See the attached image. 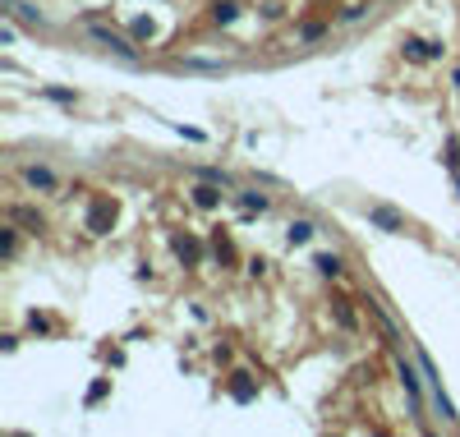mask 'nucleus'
Returning <instances> with one entry per match:
<instances>
[{
    "mask_svg": "<svg viewBox=\"0 0 460 437\" xmlns=\"http://www.w3.org/2000/svg\"><path fill=\"white\" fill-rule=\"evenodd\" d=\"M230 396H235V401H253V396H258V387L249 382V373H235V382H230Z\"/></svg>",
    "mask_w": 460,
    "mask_h": 437,
    "instance_id": "obj_8",
    "label": "nucleus"
},
{
    "mask_svg": "<svg viewBox=\"0 0 460 437\" xmlns=\"http://www.w3.org/2000/svg\"><path fill=\"white\" fill-rule=\"evenodd\" d=\"M240 203H244V212H263V208H267V198H263V194H244Z\"/></svg>",
    "mask_w": 460,
    "mask_h": 437,
    "instance_id": "obj_15",
    "label": "nucleus"
},
{
    "mask_svg": "<svg viewBox=\"0 0 460 437\" xmlns=\"http://www.w3.org/2000/svg\"><path fill=\"white\" fill-rule=\"evenodd\" d=\"M368 221H373V226H382V230H391V235H396V230H405V217H401L396 208H387V203H373Z\"/></svg>",
    "mask_w": 460,
    "mask_h": 437,
    "instance_id": "obj_2",
    "label": "nucleus"
},
{
    "mask_svg": "<svg viewBox=\"0 0 460 437\" xmlns=\"http://www.w3.org/2000/svg\"><path fill=\"white\" fill-rule=\"evenodd\" d=\"M152 33H157V28H152V19H134V37H138V42H148Z\"/></svg>",
    "mask_w": 460,
    "mask_h": 437,
    "instance_id": "obj_14",
    "label": "nucleus"
},
{
    "mask_svg": "<svg viewBox=\"0 0 460 437\" xmlns=\"http://www.w3.org/2000/svg\"><path fill=\"white\" fill-rule=\"evenodd\" d=\"M115 217H120L115 198H92V208H88V230H92V235H106V230L115 226Z\"/></svg>",
    "mask_w": 460,
    "mask_h": 437,
    "instance_id": "obj_1",
    "label": "nucleus"
},
{
    "mask_svg": "<svg viewBox=\"0 0 460 437\" xmlns=\"http://www.w3.org/2000/svg\"><path fill=\"white\" fill-rule=\"evenodd\" d=\"M14 221H23V226L42 230V217H37V212H28V208H14Z\"/></svg>",
    "mask_w": 460,
    "mask_h": 437,
    "instance_id": "obj_13",
    "label": "nucleus"
},
{
    "mask_svg": "<svg viewBox=\"0 0 460 437\" xmlns=\"http://www.w3.org/2000/svg\"><path fill=\"white\" fill-rule=\"evenodd\" d=\"M171 249H175V258H180V262H189V267L203 258V249H198L194 235H175V240H171Z\"/></svg>",
    "mask_w": 460,
    "mask_h": 437,
    "instance_id": "obj_4",
    "label": "nucleus"
},
{
    "mask_svg": "<svg viewBox=\"0 0 460 437\" xmlns=\"http://www.w3.org/2000/svg\"><path fill=\"white\" fill-rule=\"evenodd\" d=\"M318 272H327V276H340V258H336V253H318Z\"/></svg>",
    "mask_w": 460,
    "mask_h": 437,
    "instance_id": "obj_12",
    "label": "nucleus"
},
{
    "mask_svg": "<svg viewBox=\"0 0 460 437\" xmlns=\"http://www.w3.org/2000/svg\"><path fill=\"white\" fill-rule=\"evenodd\" d=\"M212 19H217V23H235V19H240V10H235L230 0H221L217 10H212Z\"/></svg>",
    "mask_w": 460,
    "mask_h": 437,
    "instance_id": "obj_10",
    "label": "nucleus"
},
{
    "mask_svg": "<svg viewBox=\"0 0 460 437\" xmlns=\"http://www.w3.org/2000/svg\"><path fill=\"white\" fill-rule=\"evenodd\" d=\"M405 55H415V60H433V55H442V46L438 42H424V37H410Z\"/></svg>",
    "mask_w": 460,
    "mask_h": 437,
    "instance_id": "obj_6",
    "label": "nucleus"
},
{
    "mask_svg": "<svg viewBox=\"0 0 460 437\" xmlns=\"http://www.w3.org/2000/svg\"><path fill=\"white\" fill-rule=\"evenodd\" d=\"M92 37H97L106 51H115V55H124V60H138V51H134L124 37H115V33H106V28H92Z\"/></svg>",
    "mask_w": 460,
    "mask_h": 437,
    "instance_id": "obj_3",
    "label": "nucleus"
},
{
    "mask_svg": "<svg viewBox=\"0 0 460 437\" xmlns=\"http://www.w3.org/2000/svg\"><path fill=\"white\" fill-rule=\"evenodd\" d=\"M212 249H217V258H221V262H235V244H230L221 230H217V240H212Z\"/></svg>",
    "mask_w": 460,
    "mask_h": 437,
    "instance_id": "obj_9",
    "label": "nucleus"
},
{
    "mask_svg": "<svg viewBox=\"0 0 460 437\" xmlns=\"http://www.w3.org/2000/svg\"><path fill=\"white\" fill-rule=\"evenodd\" d=\"M106 387H110V382H106V378H101V382H92V392H88V401H101V396H106Z\"/></svg>",
    "mask_w": 460,
    "mask_h": 437,
    "instance_id": "obj_16",
    "label": "nucleus"
},
{
    "mask_svg": "<svg viewBox=\"0 0 460 437\" xmlns=\"http://www.w3.org/2000/svg\"><path fill=\"white\" fill-rule=\"evenodd\" d=\"M313 240V226H308V221H295V226H290V244H308Z\"/></svg>",
    "mask_w": 460,
    "mask_h": 437,
    "instance_id": "obj_11",
    "label": "nucleus"
},
{
    "mask_svg": "<svg viewBox=\"0 0 460 437\" xmlns=\"http://www.w3.org/2000/svg\"><path fill=\"white\" fill-rule=\"evenodd\" d=\"M194 203H198V208H217V203H221V185H212V180H208V185H198L194 189Z\"/></svg>",
    "mask_w": 460,
    "mask_h": 437,
    "instance_id": "obj_7",
    "label": "nucleus"
},
{
    "mask_svg": "<svg viewBox=\"0 0 460 437\" xmlns=\"http://www.w3.org/2000/svg\"><path fill=\"white\" fill-rule=\"evenodd\" d=\"M23 180H28L33 189H42V194H51V189H55V175L46 171V166H28V171H23Z\"/></svg>",
    "mask_w": 460,
    "mask_h": 437,
    "instance_id": "obj_5",
    "label": "nucleus"
}]
</instances>
